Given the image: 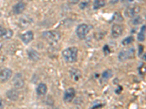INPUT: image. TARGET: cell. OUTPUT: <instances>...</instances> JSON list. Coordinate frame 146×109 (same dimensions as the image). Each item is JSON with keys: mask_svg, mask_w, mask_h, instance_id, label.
Listing matches in <instances>:
<instances>
[{"mask_svg": "<svg viewBox=\"0 0 146 109\" xmlns=\"http://www.w3.org/2000/svg\"><path fill=\"white\" fill-rule=\"evenodd\" d=\"M65 61L68 63H75L78 60V49L76 47H70L64 49L62 52Z\"/></svg>", "mask_w": 146, "mask_h": 109, "instance_id": "6da1fadb", "label": "cell"}, {"mask_svg": "<svg viewBox=\"0 0 146 109\" xmlns=\"http://www.w3.org/2000/svg\"><path fill=\"white\" fill-rule=\"evenodd\" d=\"M42 37L50 45H55L59 41L61 35L58 31H47L42 32Z\"/></svg>", "mask_w": 146, "mask_h": 109, "instance_id": "7a4b0ae2", "label": "cell"}, {"mask_svg": "<svg viewBox=\"0 0 146 109\" xmlns=\"http://www.w3.org/2000/svg\"><path fill=\"white\" fill-rule=\"evenodd\" d=\"M91 30V27L85 23H82L80 24L77 26L76 30H75V33L76 35L79 39H85L86 37V36L88 34V33Z\"/></svg>", "mask_w": 146, "mask_h": 109, "instance_id": "3957f363", "label": "cell"}, {"mask_svg": "<svg viewBox=\"0 0 146 109\" xmlns=\"http://www.w3.org/2000/svg\"><path fill=\"white\" fill-rule=\"evenodd\" d=\"M134 55V49L129 48L121 50L118 54V61H120V62H123L129 58H132Z\"/></svg>", "mask_w": 146, "mask_h": 109, "instance_id": "277c9868", "label": "cell"}, {"mask_svg": "<svg viewBox=\"0 0 146 109\" xmlns=\"http://www.w3.org/2000/svg\"><path fill=\"white\" fill-rule=\"evenodd\" d=\"M12 84L16 89H20V88H23L24 87V79L22 76V74L18 73L15 75V77H13V80H12Z\"/></svg>", "mask_w": 146, "mask_h": 109, "instance_id": "5b68a950", "label": "cell"}, {"mask_svg": "<svg viewBox=\"0 0 146 109\" xmlns=\"http://www.w3.org/2000/svg\"><path fill=\"white\" fill-rule=\"evenodd\" d=\"M76 92H75V88L73 87H69L67 90H65L64 94V100L66 103H70L75 98Z\"/></svg>", "mask_w": 146, "mask_h": 109, "instance_id": "8992f818", "label": "cell"}, {"mask_svg": "<svg viewBox=\"0 0 146 109\" xmlns=\"http://www.w3.org/2000/svg\"><path fill=\"white\" fill-rule=\"evenodd\" d=\"M140 12V7L137 5L132 6L128 7L125 10V15L129 18H134Z\"/></svg>", "mask_w": 146, "mask_h": 109, "instance_id": "52a82bcc", "label": "cell"}, {"mask_svg": "<svg viewBox=\"0 0 146 109\" xmlns=\"http://www.w3.org/2000/svg\"><path fill=\"white\" fill-rule=\"evenodd\" d=\"M13 75V71L10 68H4L0 71V80L2 82H6L10 79Z\"/></svg>", "mask_w": 146, "mask_h": 109, "instance_id": "ba28073f", "label": "cell"}, {"mask_svg": "<svg viewBox=\"0 0 146 109\" xmlns=\"http://www.w3.org/2000/svg\"><path fill=\"white\" fill-rule=\"evenodd\" d=\"M123 27L119 24H113L111 29V34L113 37L115 39L120 37L123 34Z\"/></svg>", "mask_w": 146, "mask_h": 109, "instance_id": "9c48e42d", "label": "cell"}, {"mask_svg": "<svg viewBox=\"0 0 146 109\" xmlns=\"http://www.w3.org/2000/svg\"><path fill=\"white\" fill-rule=\"evenodd\" d=\"M34 33L32 31H28L26 32L23 33L20 36V38L21 39V41L25 44L28 45L30 42L34 39Z\"/></svg>", "mask_w": 146, "mask_h": 109, "instance_id": "30bf717a", "label": "cell"}, {"mask_svg": "<svg viewBox=\"0 0 146 109\" xmlns=\"http://www.w3.org/2000/svg\"><path fill=\"white\" fill-rule=\"evenodd\" d=\"M26 8V4L23 2H20L16 4L13 7V13L16 15H19L22 13Z\"/></svg>", "mask_w": 146, "mask_h": 109, "instance_id": "8fae6325", "label": "cell"}, {"mask_svg": "<svg viewBox=\"0 0 146 109\" xmlns=\"http://www.w3.org/2000/svg\"><path fill=\"white\" fill-rule=\"evenodd\" d=\"M48 87L45 83H39L36 88V92L37 95L39 96H44L47 93Z\"/></svg>", "mask_w": 146, "mask_h": 109, "instance_id": "7c38bea8", "label": "cell"}, {"mask_svg": "<svg viewBox=\"0 0 146 109\" xmlns=\"http://www.w3.org/2000/svg\"><path fill=\"white\" fill-rule=\"evenodd\" d=\"M69 74H70V77L72 79V80L75 81H79V79L81 78L82 76L81 71L78 68H72L71 70L69 71Z\"/></svg>", "mask_w": 146, "mask_h": 109, "instance_id": "4fadbf2b", "label": "cell"}, {"mask_svg": "<svg viewBox=\"0 0 146 109\" xmlns=\"http://www.w3.org/2000/svg\"><path fill=\"white\" fill-rule=\"evenodd\" d=\"M6 95L8 99L11 100H17L19 96V92L17 90V89H12V90H8L6 92Z\"/></svg>", "mask_w": 146, "mask_h": 109, "instance_id": "5bb4252c", "label": "cell"}, {"mask_svg": "<svg viewBox=\"0 0 146 109\" xmlns=\"http://www.w3.org/2000/svg\"><path fill=\"white\" fill-rule=\"evenodd\" d=\"M27 55H28V58L32 61H39V54L35 50H33V49H29L27 50Z\"/></svg>", "mask_w": 146, "mask_h": 109, "instance_id": "9a60e30c", "label": "cell"}, {"mask_svg": "<svg viewBox=\"0 0 146 109\" xmlns=\"http://www.w3.org/2000/svg\"><path fill=\"white\" fill-rule=\"evenodd\" d=\"M106 4V0H94L93 4L94 10H97L103 7Z\"/></svg>", "mask_w": 146, "mask_h": 109, "instance_id": "2e32d148", "label": "cell"}, {"mask_svg": "<svg viewBox=\"0 0 146 109\" xmlns=\"http://www.w3.org/2000/svg\"><path fill=\"white\" fill-rule=\"evenodd\" d=\"M145 39V25L141 27L140 32L137 34V40L140 42H143Z\"/></svg>", "mask_w": 146, "mask_h": 109, "instance_id": "e0dca14e", "label": "cell"}, {"mask_svg": "<svg viewBox=\"0 0 146 109\" xmlns=\"http://www.w3.org/2000/svg\"><path fill=\"white\" fill-rule=\"evenodd\" d=\"M113 71L111 69H107L102 74V79L103 81H107L113 77Z\"/></svg>", "mask_w": 146, "mask_h": 109, "instance_id": "ac0fdd59", "label": "cell"}, {"mask_svg": "<svg viewBox=\"0 0 146 109\" xmlns=\"http://www.w3.org/2000/svg\"><path fill=\"white\" fill-rule=\"evenodd\" d=\"M20 21H21V25L22 26V28H25L26 26H27L29 24L31 23L32 19L29 16H26L23 17L20 20Z\"/></svg>", "mask_w": 146, "mask_h": 109, "instance_id": "d6986e66", "label": "cell"}, {"mask_svg": "<svg viewBox=\"0 0 146 109\" xmlns=\"http://www.w3.org/2000/svg\"><path fill=\"white\" fill-rule=\"evenodd\" d=\"M134 42V36H127V38L123 39L121 42V44L123 45V46H126V45H130L132 42Z\"/></svg>", "mask_w": 146, "mask_h": 109, "instance_id": "ffe728a7", "label": "cell"}, {"mask_svg": "<svg viewBox=\"0 0 146 109\" xmlns=\"http://www.w3.org/2000/svg\"><path fill=\"white\" fill-rule=\"evenodd\" d=\"M141 23H142V18H141V17L139 16V15L137 17H136V18H134L133 20H132V23L134 24V25H139Z\"/></svg>", "mask_w": 146, "mask_h": 109, "instance_id": "44dd1931", "label": "cell"}, {"mask_svg": "<svg viewBox=\"0 0 146 109\" xmlns=\"http://www.w3.org/2000/svg\"><path fill=\"white\" fill-rule=\"evenodd\" d=\"M13 34V31H12V30H10V29H9V30H7V32H6V34H5V35L4 36V38L6 39H10L11 37H12Z\"/></svg>", "mask_w": 146, "mask_h": 109, "instance_id": "7402d4cb", "label": "cell"}, {"mask_svg": "<svg viewBox=\"0 0 146 109\" xmlns=\"http://www.w3.org/2000/svg\"><path fill=\"white\" fill-rule=\"evenodd\" d=\"M102 50H103V52H104V55H107V54H109L110 53V49L109 46L107 45H104V47H103Z\"/></svg>", "mask_w": 146, "mask_h": 109, "instance_id": "603a6c76", "label": "cell"}, {"mask_svg": "<svg viewBox=\"0 0 146 109\" xmlns=\"http://www.w3.org/2000/svg\"><path fill=\"white\" fill-rule=\"evenodd\" d=\"M7 32V29L2 26H0V37H4Z\"/></svg>", "mask_w": 146, "mask_h": 109, "instance_id": "cb8c5ba5", "label": "cell"}, {"mask_svg": "<svg viewBox=\"0 0 146 109\" xmlns=\"http://www.w3.org/2000/svg\"><path fill=\"white\" fill-rule=\"evenodd\" d=\"M88 2H82L81 3L79 4V7L81 10H84L85 8L88 6Z\"/></svg>", "mask_w": 146, "mask_h": 109, "instance_id": "d4e9b609", "label": "cell"}, {"mask_svg": "<svg viewBox=\"0 0 146 109\" xmlns=\"http://www.w3.org/2000/svg\"><path fill=\"white\" fill-rule=\"evenodd\" d=\"M69 2L71 4H77L80 2V0H69Z\"/></svg>", "mask_w": 146, "mask_h": 109, "instance_id": "484cf974", "label": "cell"}, {"mask_svg": "<svg viewBox=\"0 0 146 109\" xmlns=\"http://www.w3.org/2000/svg\"><path fill=\"white\" fill-rule=\"evenodd\" d=\"M118 2H119V0H110V3L113 4H115Z\"/></svg>", "mask_w": 146, "mask_h": 109, "instance_id": "4316f807", "label": "cell"}, {"mask_svg": "<svg viewBox=\"0 0 146 109\" xmlns=\"http://www.w3.org/2000/svg\"><path fill=\"white\" fill-rule=\"evenodd\" d=\"M3 107V103H2V101L0 100V108H2Z\"/></svg>", "mask_w": 146, "mask_h": 109, "instance_id": "83f0119b", "label": "cell"}, {"mask_svg": "<svg viewBox=\"0 0 146 109\" xmlns=\"http://www.w3.org/2000/svg\"><path fill=\"white\" fill-rule=\"evenodd\" d=\"M128 1H129V2H134V0H128Z\"/></svg>", "mask_w": 146, "mask_h": 109, "instance_id": "f1b7e54d", "label": "cell"}, {"mask_svg": "<svg viewBox=\"0 0 146 109\" xmlns=\"http://www.w3.org/2000/svg\"><path fill=\"white\" fill-rule=\"evenodd\" d=\"M121 1H122V2H123V1H124V0H121Z\"/></svg>", "mask_w": 146, "mask_h": 109, "instance_id": "f546056e", "label": "cell"}]
</instances>
